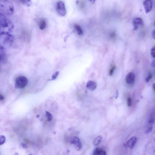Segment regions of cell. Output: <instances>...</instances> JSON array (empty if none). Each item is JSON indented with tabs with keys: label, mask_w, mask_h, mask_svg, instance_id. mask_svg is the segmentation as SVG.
<instances>
[{
	"label": "cell",
	"mask_w": 155,
	"mask_h": 155,
	"mask_svg": "<svg viewBox=\"0 0 155 155\" xmlns=\"http://www.w3.org/2000/svg\"><path fill=\"white\" fill-rule=\"evenodd\" d=\"M0 1H1V3H6L8 0H0Z\"/></svg>",
	"instance_id": "cell-30"
},
{
	"label": "cell",
	"mask_w": 155,
	"mask_h": 155,
	"mask_svg": "<svg viewBox=\"0 0 155 155\" xmlns=\"http://www.w3.org/2000/svg\"><path fill=\"white\" fill-rule=\"evenodd\" d=\"M152 77V75L151 73L149 72V73L146 79V81L147 83L149 82L150 80L151 79Z\"/></svg>",
	"instance_id": "cell-21"
},
{
	"label": "cell",
	"mask_w": 155,
	"mask_h": 155,
	"mask_svg": "<svg viewBox=\"0 0 155 155\" xmlns=\"http://www.w3.org/2000/svg\"><path fill=\"white\" fill-rule=\"evenodd\" d=\"M22 3L28 6H31L32 4L31 0H21Z\"/></svg>",
	"instance_id": "cell-16"
},
{
	"label": "cell",
	"mask_w": 155,
	"mask_h": 155,
	"mask_svg": "<svg viewBox=\"0 0 155 155\" xmlns=\"http://www.w3.org/2000/svg\"><path fill=\"white\" fill-rule=\"evenodd\" d=\"M146 13L148 14L151 10L152 7V2L151 0H145L143 4Z\"/></svg>",
	"instance_id": "cell-10"
},
{
	"label": "cell",
	"mask_w": 155,
	"mask_h": 155,
	"mask_svg": "<svg viewBox=\"0 0 155 155\" xmlns=\"http://www.w3.org/2000/svg\"><path fill=\"white\" fill-rule=\"evenodd\" d=\"M22 146H23V147L24 148H27V146L24 144H22Z\"/></svg>",
	"instance_id": "cell-34"
},
{
	"label": "cell",
	"mask_w": 155,
	"mask_h": 155,
	"mask_svg": "<svg viewBox=\"0 0 155 155\" xmlns=\"http://www.w3.org/2000/svg\"><path fill=\"white\" fill-rule=\"evenodd\" d=\"M153 89L155 94V84H154L152 86Z\"/></svg>",
	"instance_id": "cell-32"
},
{
	"label": "cell",
	"mask_w": 155,
	"mask_h": 155,
	"mask_svg": "<svg viewBox=\"0 0 155 155\" xmlns=\"http://www.w3.org/2000/svg\"><path fill=\"white\" fill-rule=\"evenodd\" d=\"M71 144H73L78 151H79L81 147V143L79 138L77 137H74L71 141Z\"/></svg>",
	"instance_id": "cell-6"
},
{
	"label": "cell",
	"mask_w": 155,
	"mask_h": 155,
	"mask_svg": "<svg viewBox=\"0 0 155 155\" xmlns=\"http://www.w3.org/2000/svg\"><path fill=\"white\" fill-rule=\"evenodd\" d=\"M116 68V66H113L112 67V68H111V69H110V72H109L110 76H112L113 74V73L114 72V71Z\"/></svg>",
	"instance_id": "cell-23"
},
{
	"label": "cell",
	"mask_w": 155,
	"mask_h": 155,
	"mask_svg": "<svg viewBox=\"0 0 155 155\" xmlns=\"http://www.w3.org/2000/svg\"><path fill=\"white\" fill-rule=\"evenodd\" d=\"M38 25L40 30H44L46 26V20L44 19H41L39 21Z\"/></svg>",
	"instance_id": "cell-12"
},
{
	"label": "cell",
	"mask_w": 155,
	"mask_h": 155,
	"mask_svg": "<svg viewBox=\"0 0 155 155\" xmlns=\"http://www.w3.org/2000/svg\"><path fill=\"white\" fill-rule=\"evenodd\" d=\"M1 39H3L4 44L9 45L13 42L14 38L9 33H1Z\"/></svg>",
	"instance_id": "cell-5"
},
{
	"label": "cell",
	"mask_w": 155,
	"mask_h": 155,
	"mask_svg": "<svg viewBox=\"0 0 155 155\" xmlns=\"http://www.w3.org/2000/svg\"><path fill=\"white\" fill-rule=\"evenodd\" d=\"M102 150V149L99 148H97L96 149H95L94 151L93 154L100 155V154Z\"/></svg>",
	"instance_id": "cell-17"
},
{
	"label": "cell",
	"mask_w": 155,
	"mask_h": 155,
	"mask_svg": "<svg viewBox=\"0 0 155 155\" xmlns=\"http://www.w3.org/2000/svg\"><path fill=\"white\" fill-rule=\"evenodd\" d=\"M14 26L12 22L6 17L5 16L1 13L0 18V31L1 33H9L12 32Z\"/></svg>",
	"instance_id": "cell-1"
},
{
	"label": "cell",
	"mask_w": 155,
	"mask_h": 155,
	"mask_svg": "<svg viewBox=\"0 0 155 155\" xmlns=\"http://www.w3.org/2000/svg\"><path fill=\"white\" fill-rule=\"evenodd\" d=\"M46 117L47 118L48 121L50 122L52 120L53 118V115L48 112H46Z\"/></svg>",
	"instance_id": "cell-15"
},
{
	"label": "cell",
	"mask_w": 155,
	"mask_h": 155,
	"mask_svg": "<svg viewBox=\"0 0 155 155\" xmlns=\"http://www.w3.org/2000/svg\"><path fill=\"white\" fill-rule=\"evenodd\" d=\"M151 54L152 57L155 58V46L151 49Z\"/></svg>",
	"instance_id": "cell-20"
},
{
	"label": "cell",
	"mask_w": 155,
	"mask_h": 155,
	"mask_svg": "<svg viewBox=\"0 0 155 155\" xmlns=\"http://www.w3.org/2000/svg\"><path fill=\"white\" fill-rule=\"evenodd\" d=\"M152 38L155 40V30H154L152 32Z\"/></svg>",
	"instance_id": "cell-27"
},
{
	"label": "cell",
	"mask_w": 155,
	"mask_h": 155,
	"mask_svg": "<svg viewBox=\"0 0 155 155\" xmlns=\"http://www.w3.org/2000/svg\"><path fill=\"white\" fill-rule=\"evenodd\" d=\"M86 87L89 90L93 91L96 89L97 85L95 82L92 81H89L87 83Z\"/></svg>",
	"instance_id": "cell-11"
},
{
	"label": "cell",
	"mask_w": 155,
	"mask_h": 155,
	"mask_svg": "<svg viewBox=\"0 0 155 155\" xmlns=\"http://www.w3.org/2000/svg\"><path fill=\"white\" fill-rule=\"evenodd\" d=\"M106 154V153L105 151L102 150L100 154V155H105Z\"/></svg>",
	"instance_id": "cell-28"
},
{
	"label": "cell",
	"mask_w": 155,
	"mask_h": 155,
	"mask_svg": "<svg viewBox=\"0 0 155 155\" xmlns=\"http://www.w3.org/2000/svg\"><path fill=\"white\" fill-rule=\"evenodd\" d=\"M127 105L129 107H130L132 106V99L130 98H128L127 99Z\"/></svg>",
	"instance_id": "cell-22"
},
{
	"label": "cell",
	"mask_w": 155,
	"mask_h": 155,
	"mask_svg": "<svg viewBox=\"0 0 155 155\" xmlns=\"http://www.w3.org/2000/svg\"><path fill=\"white\" fill-rule=\"evenodd\" d=\"M14 10V6L12 3L6 2L2 4H1V14L5 16H9L13 14Z\"/></svg>",
	"instance_id": "cell-2"
},
{
	"label": "cell",
	"mask_w": 155,
	"mask_h": 155,
	"mask_svg": "<svg viewBox=\"0 0 155 155\" xmlns=\"http://www.w3.org/2000/svg\"><path fill=\"white\" fill-rule=\"evenodd\" d=\"M5 141V137L4 136H1L0 137V145H1L4 144Z\"/></svg>",
	"instance_id": "cell-18"
},
{
	"label": "cell",
	"mask_w": 155,
	"mask_h": 155,
	"mask_svg": "<svg viewBox=\"0 0 155 155\" xmlns=\"http://www.w3.org/2000/svg\"><path fill=\"white\" fill-rule=\"evenodd\" d=\"M118 96V91H116L115 93V98L116 99H117Z\"/></svg>",
	"instance_id": "cell-29"
},
{
	"label": "cell",
	"mask_w": 155,
	"mask_h": 155,
	"mask_svg": "<svg viewBox=\"0 0 155 155\" xmlns=\"http://www.w3.org/2000/svg\"><path fill=\"white\" fill-rule=\"evenodd\" d=\"M4 97L1 94V96H0V99H1V100H3L4 99Z\"/></svg>",
	"instance_id": "cell-31"
},
{
	"label": "cell",
	"mask_w": 155,
	"mask_h": 155,
	"mask_svg": "<svg viewBox=\"0 0 155 155\" xmlns=\"http://www.w3.org/2000/svg\"><path fill=\"white\" fill-rule=\"evenodd\" d=\"M74 27L79 35H83V31L81 27L79 25L77 24H75L74 25Z\"/></svg>",
	"instance_id": "cell-14"
},
{
	"label": "cell",
	"mask_w": 155,
	"mask_h": 155,
	"mask_svg": "<svg viewBox=\"0 0 155 155\" xmlns=\"http://www.w3.org/2000/svg\"><path fill=\"white\" fill-rule=\"evenodd\" d=\"M153 127L151 126L147 130H146V134H148L150 133L153 130Z\"/></svg>",
	"instance_id": "cell-24"
},
{
	"label": "cell",
	"mask_w": 155,
	"mask_h": 155,
	"mask_svg": "<svg viewBox=\"0 0 155 155\" xmlns=\"http://www.w3.org/2000/svg\"><path fill=\"white\" fill-rule=\"evenodd\" d=\"M134 26L133 30H137L139 26H143L144 25V22L142 19L140 18H135L133 21Z\"/></svg>",
	"instance_id": "cell-7"
},
{
	"label": "cell",
	"mask_w": 155,
	"mask_h": 155,
	"mask_svg": "<svg viewBox=\"0 0 155 155\" xmlns=\"http://www.w3.org/2000/svg\"><path fill=\"white\" fill-rule=\"evenodd\" d=\"M102 138V136H99L95 138L93 140V144L94 146H97L101 142Z\"/></svg>",
	"instance_id": "cell-13"
},
{
	"label": "cell",
	"mask_w": 155,
	"mask_h": 155,
	"mask_svg": "<svg viewBox=\"0 0 155 155\" xmlns=\"http://www.w3.org/2000/svg\"><path fill=\"white\" fill-rule=\"evenodd\" d=\"M151 66V67L154 68L155 67V60H153L152 61Z\"/></svg>",
	"instance_id": "cell-25"
},
{
	"label": "cell",
	"mask_w": 155,
	"mask_h": 155,
	"mask_svg": "<svg viewBox=\"0 0 155 155\" xmlns=\"http://www.w3.org/2000/svg\"><path fill=\"white\" fill-rule=\"evenodd\" d=\"M154 26L155 27V22H154Z\"/></svg>",
	"instance_id": "cell-35"
},
{
	"label": "cell",
	"mask_w": 155,
	"mask_h": 155,
	"mask_svg": "<svg viewBox=\"0 0 155 155\" xmlns=\"http://www.w3.org/2000/svg\"><path fill=\"white\" fill-rule=\"evenodd\" d=\"M136 78L135 74L132 72L129 73L126 76L125 81L128 84H132L135 81Z\"/></svg>",
	"instance_id": "cell-9"
},
{
	"label": "cell",
	"mask_w": 155,
	"mask_h": 155,
	"mask_svg": "<svg viewBox=\"0 0 155 155\" xmlns=\"http://www.w3.org/2000/svg\"><path fill=\"white\" fill-rule=\"evenodd\" d=\"M111 37L112 38H115V37L116 34L115 32H113L111 34Z\"/></svg>",
	"instance_id": "cell-26"
},
{
	"label": "cell",
	"mask_w": 155,
	"mask_h": 155,
	"mask_svg": "<svg viewBox=\"0 0 155 155\" xmlns=\"http://www.w3.org/2000/svg\"><path fill=\"white\" fill-rule=\"evenodd\" d=\"M59 74V72L58 71H56V72L53 74L52 76V78L51 80H55L58 76Z\"/></svg>",
	"instance_id": "cell-19"
},
{
	"label": "cell",
	"mask_w": 155,
	"mask_h": 155,
	"mask_svg": "<svg viewBox=\"0 0 155 155\" xmlns=\"http://www.w3.org/2000/svg\"><path fill=\"white\" fill-rule=\"evenodd\" d=\"M56 9L58 14L60 16L64 17L66 15L67 11L63 2L59 1L57 3Z\"/></svg>",
	"instance_id": "cell-4"
},
{
	"label": "cell",
	"mask_w": 155,
	"mask_h": 155,
	"mask_svg": "<svg viewBox=\"0 0 155 155\" xmlns=\"http://www.w3.org/2000/svg\"><path fill=\"white\" fill-rule=\"evenodd\" d=\"M89 1L92 4H93L94 3L96 0H89Z\"/></svg>",
	"instance_id": "cell-33"
},
{
	"label": "cell",
	"mask_w": 155,
	"mask_h": 155,
	"mask_svg": "<svg viewBox=\"0 0 155 155\" xmlns=\"http://www.w3.org/2000/svg\"><path fill=\"white\" fill-rule=\"evenodd\" d=\"M137 140V138L136 136L131 138L127 142L126 146L129 148L130 149H132L134 147Z\"/></svg>",
	"instance_id": "cell-8"
},
{
	"label": "cell",
	"mask_w": 155,
	"mask_h": 155,
	"mask_svg": "<svg viewBox=\"0 0 155 155\" xmlns=\"http://www.w3.org/2000/svg\"><path fill=\"white\" fill-rule=\"evenodd\" d=\"M28 83L27 79L25 76H20L17 77L15 80V86L17 88H25Z\"/></svg>",
	"instance_id": "cell-3"
}]
</instances>
